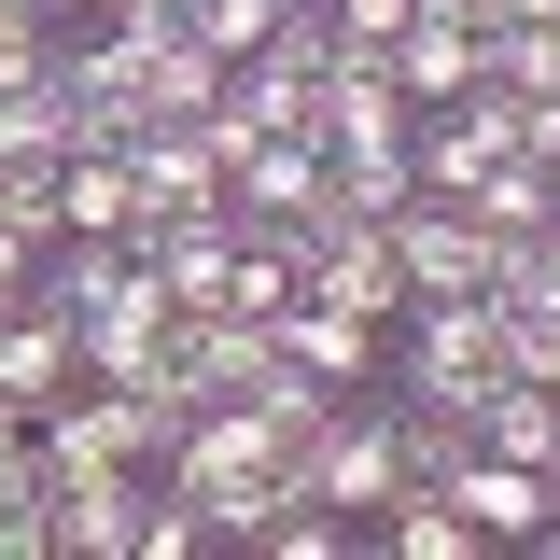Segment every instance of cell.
I'll return each mask as SVG.
<instances>
[{
	"instance_id": "cell-1",
	"label": "cell",
	"mask_w": 560,
	"mask_h": 560,
	"mask_svg": "<svg viewBox=\"0 0 560 560\" xmlns=\"http://www.w3.org/2000/svg\"><path fill=\"white\" fill-rule=\"evenodd\" d=\"M490 378H504V308H490V294H407L378 393H463V407H477Z\"/></svg>"
},
{
	"instance_id": "cell-2",
	"label": "cell",
	"mask_w": 560,
	"mask_h": 560,
	"mask_svg": "<svg viewBox=\"0 0 560 560\" xmlns=\"http://www.w3.org/2000/svg\"><path fill=\"white\" fill-rule=\"evenodd\" d=\"M294 490H308V504H350V518H378V504L407 490V463H393V393H337V420L294 448Z\"/></svg>"
},
{
	"instance_id": "cell-3",
	"label": "cell",
	"mask_w": 560,
	"mask_h": 560,
	"mask_svg": "<svg viewBox=\"0 0 560 560\" xmlns=\"http://www.w3.org/2000/svg\"><path fill=\"white\" fill-rule=\"evenodd\" d=\"M127 183H140L127 238H154V224H197V210H224V127H210V113H154V127L127 140Z\"/></svg>"
},
{
	"instance_id": "cell-4",
	"label": "cell",
	"mask_w": 560,
	"mask_h": 560,
	"mask_svg": "<svg viewBox=\"0 0 560 560\" xmlns=\"http://www.w3.org/2000/svg\"><path fill=\"white\" fill-rule=\"evenodd\" d=\"M323 197H337V154H323V140H294V127L224 140V210H238V224H308Z\"/></svg>"
},
{
	"instance_id": "cell-5",
	"label": "cell",
	"mask_w": 560,
	"mask_h": 560,
	"mask_svg": "<svg viewBox=\"0 0 560 560\" xmlns=\"http://www.w3.org/2000/svg\"><path fill=\"white\" fill-rule=\"evenodd\" d=\"M393 253H407V294H490V224L463 197H407Z\"/></svg>"
},
{
	"instance_id": "cell-6",
	"label": "cell",
	"mask_w": 560,
	"mask_h": 560,
	"mask_svg": "<svg viewBox=\"0 0 560 560\" xmlns=\"http://www.w3.org/2000/svg\"><path fill=\"white\" fill-rule=\"evenodd\" d=\"M280 364H308L323 393H378V364H393V323H364V308H323V294H294V308H280Z\"/></svg>"
},
{
	"instance_id": "cell-7",
	"label": "cell",
	"mask_w": 560,
	"mask_h": 560,
	"mask_svg": "<svg viewBox=\"0 0 560 560\" xmlns=\"http://www.w3.org/2000/svg\"><path fill=\"white\" fill-rule=\"evenodd\" d=\"M0 393H14V407H28V420H43V407H70V393H84V323H70L57 294H28V308L0 323Z\"/></svg>"
},
{
	"instance_id": "cell-8",
	"label": "cell",
	"mask_w": 560,
	"mask_h": 560,
	"mask_svg": "<svg viewBox=\"0 0 560 560\" xmlns=\"http://www.w3.org/2000/svg\"><path fill=\"white\" fill-rule=\"evenodd\" d=\"M70 323H84V378H113V393H127L140 364L168 350V323H183V308H168V280H154V267H127L98 308H70Z\"/></svg>"
},
{
	"instance_id": "cell-9",
	"label": "cell",
	"mask_w": 560,
	"mask_h": 560,
	"mask_svg": "<svg viewBox=\"0 0 560 560\" xmlns=\"http://www.w3.org/2000/svg\"><path fill=\"white\" fill-rule=\"evenodd\" d=\"M43 504H57V560H140L154 463H127V477H70V490H43Z\"/></svg>"
},
{
	"instance_id": "cell-10",
	"label": "cell",
	"mask_w": 560,
	"mask_h": 560,
	"mask_svg": "<svg viewBox=\"0 0 560 560\" xmlns=\"http://www.w3.org/2000/svg\"><path fill=\"white\" fill-rule=\"evenodd\" d=\"M393 84H407L420 113H434V98H477V84H490V28L420 0V14H407V43H393Z\"/></svg>"
},
{
	"instance_id": "cell-11",
	"label": "cell",
	"mask_w": 560,
	"mask_h": 560,
	"mask_svg": "<svg viewBox=\"0 0 560 560\" xmlns=\"http://www.w3.org/2000/svg\"><path fill=\"white\" fill-rule=\"evenodd\" d=\"M448 504L477 518L490 547H533V533H547V463H504V448H477V463L448 477Z\"/></svg>"
},
{
	"instance_id": "cell-12",
	"label": "cell",
	"mask_w": 560,
	"mask_h": 560,
	"mask_svg": "<svg viewBox=\"0 0 560 560\" xmlns=\"http://www.w3.org/2000/svg\"><path fill=\"white\" fill-rule=\"evenodd\" d=\"M393 463H407V490H448L477 463V407L463 393H393Z\"/></svg>"
},
{
	"instance_id": "cell-13",
	"label": "cell",
	"mask_w": 560,
	"mask_h": 560,
	"mask_svg": "<svg viewBox=\"0 0 560 560\" xmlns=\"http://www.w3.org/2000/svg\"><path fill=\"white\" fill-rule=\"evenodd\" d=\"M477 448H504V463H560V393H547V378H490V393H477Z\"/></svg>"
},
{
	"instance_id": "cell-14",
	"label": "cell",
	"mask_w": 560,
	"mask_h": 560,
	"mask_svg": "<svg viewBox=\"0 0 560 560\" xmlns=\"http://www.w3.org/2000/svg\"><path fill=\"white\" fill-rule=\"evenodd\" d=\"M57 210H70V238H127V210H140V183H127V154H57Z\"/></svg>"
},
{
	"instance_id": "cell-15",
	"label": "cell",
	"mask_w": 560,
	"mask_h": 560,
	"mask_svg": "<svg viewBox=\"0 0 560 560\" xmlns=\"http://www.w3.org/2000/svg\"><path fill=\"white\" fill-rule=\"evenodd\" d=\"M0 238H70V210H57V154H0Z\"/></svg>"
},
{
	"instance_id": "cell-16",
	"label": "cell",
	"mask_w": 560,
	"mask_h": 560,
	"mask_svg": "<svg viewBox=\"0 0 560 560\" xmlns=\"http://www.w3.org/2000/svg\"><path fill=\"white\" fill-rule=\"evenodd\" d=\"M323 14H337V70L364 57V70H393V43H407V14L420 0H323Z\"/></svg>"
},
{
	"instance_id": "cell-17",
	"label": "cell",
	"mask_w": 560,
	"mask_h": 560,
	"mask_svg": "<svg viewBox=\"0 0 560 560\" xmlns=\"http://www.w3.org/2000/svg\"><path fill=\"white\" fill-rule=\"evenodd\" d=\"M490 84L504 98H560V28H490Z\"/></svg>"
},
{
	"instance_id": "cell-18",
	"label": "cell",
	"mask_w": 560,
	"mask_h": 560,
	"mask_svg": "<svg viewBox=\"0 0 560 560\" xmlns=\"http://www.w3.org/2000/svg\"><path fill=\"white\" fill-rule=\"evenodd\" d=\"M183 28H197L210 57H253V43L280 28V0H183Z\"/></svg>"
},
{
	"instance_id": "cell-19",
	"label": "cell",
	"mask_w": 560,
	"mask_h": 560,
	"mask_svg": "<svg viewBox=\"0 0 560 560\" xmlns=\"http://www.w3.org/2000/svg\"><path fill=\"white\" fill-rule=\"evenodd\" d=\"M490 308H504V294H490ZM504 378H547L560 393V323L547 308H504Z\"/></svg>"
},
{
	"instance_id": "cell-20",
	"label": "cell",
	"mask_w": 560,
	"mask_h": 560,
	"mask_svg": "<svg viewBox=\"0 0 560 560\" xmlns=\"http://www.w3.org/2000/svg\"><path fill=\"white\" fill-rule=\"evenodd\" d=\"M0 560H57V504H43V490L0 504Z\"/></svg>"
},
{
	"instance_id": "cell-21",
	"label": "cell",
	"mask_w": 560,
	"mask_h": 560,
	"mask_svg": "<svg viewBox=\"0 0 560 560\" xmlns=\"http://www.w3.org/2000/svg\"><path fill=\"white\" fill-rule=\"evenodd\" d=\"M490 28H560V0H490Z\"/></svg>"
},
{
	"instance_id": "cell-22",
	"label": "cell",
	"mask_w": 560,
	"mask_h": 560,
	"mask_svg": "<svg viewBox=\"0 0 560 560\" xmlns=\"http://www.w3.org/2000/svg\"><path fill=\"white\" fill-rule=\"evenodd\" d=\"M43 14H57V28H70V14H98V0H43Z\"/></svg>"
},
{
	"instance_id": "cell-23",
	"label": "cell",
	"mask_w": 560,
	"mask_h": 560,
	"mask_svg": "<svg viewBox=\"0 0 560 560\" xmlns=\"http://www.w3.org/2000/svg\"><path fill=\"white\" fill-rule=\"evenodd\" d=\"M547 183H560V154H547Z\"/></svg>"
}]
</instances>
